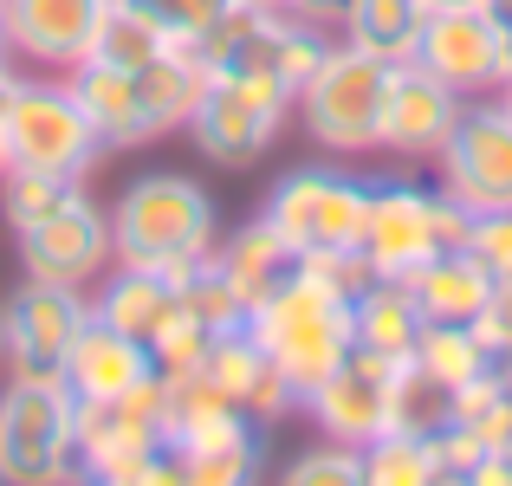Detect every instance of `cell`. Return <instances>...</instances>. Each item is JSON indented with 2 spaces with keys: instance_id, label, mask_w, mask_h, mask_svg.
I'll list each match as a JSON object with an SVG mask.
<instances>
[{
  "instance_id": "6da1fadb",
  "label": "cell",
  "mask_w": 512,
  "mask_h": 486,
  "mask_svg": "<svg viewBox=\"0 0 512 486\" xmlns=\"http://www.w3.org/2000/svg\"><path fill=\"white\" fill-rule=\"evenodd\" d=\"M221 247L214 234V195L175 169H150L111 201V253L124 266H156L182 286L208 253Z\"/></svg>"
},
{
  "instance_id": "7a4b0ae2",
  "label": "cell",
  "mask_w": 512,
  "mask_h": 486,
  "mask_svg": "<svg viewBox=\"0 0 512 486\" xmlns=\"http://www.w3.org/2000/svg\"><path fill=\"white\" fill-rule=\"evenodd\" d=\"M253 344L273 357V370L292 383V396H312L331 370L344 363V350L357 344L350 331V299L331 286H318L312 273H292L279 292H266L260 305L247 312Z\"/></svg>"
},
{
  "instance_id": "3957f363",
  "label": "cell",
  "mask_w": 512,
  "mask_h": 486,
  "mask_svg": "<svg viewBox=\"0 0 512 486\" xmlns=\"http://www.w3.org/2000/svg\"><path fill=\"white\" fill-rule=\"evenodd\" d=\"M169 428V376H143L137 389L111 402H78V474L117 480V486H156L182 480V461L163 441Z\"/></svg>"
},
{
  "instance_id": "277c9868",
  "label": "cell",
  "mask_w": 512,
  "mask_h": 486,
  "mask_svg": "<svg viewBox=\"0 0 512 486\" xmlns=\"http://www.w3.org/2000/svg\"><path fill=\"white\" fill-rule=\"evenodd\" d=\"M389 72L396 59H376V52L350 46V39H331L325 65L299 85L292 111L305 117L318 150H338V156H363V150H383V98H389Z\"/></svg>"
},
{
  "instance_id": "5b68a950",
  "label": "cell",
  "mask_w": 512,
  "mask_h": 486,
  "mask_svg": "<svg viewBox=\"0 0 512 486\" xmlns=\"http://www.w3.org/2000/svg\"><path fill=\"white\" fill-rule=\"evenodd\" d=\"M474 214L441 188H415V182H383L370 188V214H363V266L376 279H409L415 266H428L435 253L467 247Z\"/></svg>"
},
{
  "instance_id": "8992f818",
  "label": "cell",
  "mask_w": 512,
  "mask_h": 486,
  "mask_svg": "<svg viewBox=\"0 0 512 486\" xmlns=\"http://www.w3.org/2000/svg\"><path fill=\"white\" fill-rule=\"evenodd\" d=\"M98 156H104V137L85 117V104L72 98L65 72L59 78H13V91H7V169H46V175L85 182Z\"/></svg>"
},
{
  "instance_id": "52a82bcc",
  "label": "cell",
  "mask_w": 512,
  "mask_h": 486,
  "mask_svg": "<svg viewBox=\"0 0 512 486\" xmlns=\"http://www.w3.org/2000/svg\"><path fill=\"white\" fill-rule=\"evenodd\" d=\"M78 474V396L65 383H20L0 389V480L7 486H52Z\"/></svg>"
},
{
  "instance_id": "ba28073f",
  "label": "cell",
  "mask_w": 512,
  "mask_h": 486,
  "mask_svg": "<svg viewBox=\"0 0 512 486\" xmlns=\"http://www.w3.org/2000/svg\"><path fill=\"white\" fill-rule=\"evenodd\" d=\"M91 299L78 286H52V279H26L7 305H0V363L20 383H65V357L72 337L85 331Z\"/></svg>"
},
{
  "instance_id": "9c48e42d",
  "label": "cell",
  "mask_w": 512,
  "mask_h": 486,
  "mask_svg": "<svg viewBox=\"0 0 512 486\" xmlns=\"http://www.w3.org/2000/svg\"><path fill=\"white\" fill-rule=\"evenodd\" d=\"M13 247H20L26 279H52V286H78L85 292L98 273H111V214L85 195V182L65 188L59 208H46L39 221L13 227Z\"/></svg>"
},
{
  "instance_id": "30bf717a",
  "label": "cell",
  "mask_w": 512,
  "mask_h": 486,
  "mask_svg": "<svg viewBox=\"0 0 512 486\" xmlns=\"http://www.w3.org/2000/svg\"><path fill=\"white\" fill-rule=\"evenodd\" d=\"M260 214L292 240V253H357L370 188L338 169H292L279 175V188L266 195Z\"/></svg>"
},
{
  "instance_id": "8fae6325",
  "label": "cell",
  "mask_w": 512,
  "mask_h": 486,
  "mask_svg": "<svg viewBox=\"0 0 512 486\" xmlns=\"http://www.w3.org/2000/svg\"><path fill=\"white\" fill-rule=\"evenodd\" d=\"M396 389H402V363L396 357H376V350L350 344L344 363L299 402V409L318 422L325 441L363 448V441H376L383 428H396Z\"/></svg>"
},
{
  "instance_id": "7c38bea8",
  "label": "cell",
  "mask_w": 512,
  "mask_h": 486,
  "mask_svg": "<svg viewBox=\"0 0 512 486\" xmlns=\"http://www.w3.org/2000/svg\"><path fill=\"white\" fill-rule=\"evenodd\" d=\"M435 162H441V195H454L467 214L512 208V117L500 104H461Z\"/></svg>"
},
{
  "instance_id": "4fadbf2b",
  "label": "cell",
  "mask_w": 512,
  "mask_h": 486,
  "mask_svg": "<svg viewBox=\"0 0 512 486\" xmlns=\"http://www.w3.org/2000/svg\"><path fill=\"white\" fill-rule=\"evenodd\" d=\"M279 124H286V104L260 98V91L234 85V78H208L182 130L195 137V150L208 162H221V169H253V162L279 143Z\"/></svg>"
},
{
  "instance_id": "5bb4252c",
  "label": "cell",
  "mask_w": 512,
  "mask_h": 486,
  "mask_svg": "<svg viewBox=\"0 0 512 486\" xmlns=\"http://www.w3.org/2000/svg\"><path fill=\"white\" fill-rule=\"evenodd\" d=\"M415 65H428L461 98L500 91L506 59H500V33H493L487 7H435L422 20V39H415Z\"/></svg>"
},
{
  "instance_id": "9a60e30c",
  "label": "cell",
  "mask_w": 512,
  "mask_h": 486,
  "mask_svg": "<svg viewBox=\"0 0 512 486\" xmlns=\"http://www.w3.org/2000/svg\"><path fill=\"white\" fill-rule=\"evenodd\" d=\"M104 7L111 0H7V59L39 65V72H72L91 52V33H98Z\"/></svg>"
},
{
  "instance_id": "2e32d148",
  "label": "cell",
  "mask_w": 512,
  "mask_h": 486,
  "mask_svg": "<svg viewBox=\"0 0 512 486\" xmlns=\"http://www.w3.org/2000/svg\"><path fill=\"white\" fill-rule=\"evenodd\" d=\"M461 104L467 98L454 85H441L428 65L402 59L396 72H389V98H383V150H396V156H441V143H448Z\"/></svg>"
},
{
  "instance_id": "e0dca14e",
  "label": "cell",
  "mask_w": 512,
  "mask_h": 486,
  "mask_svg": "<svg viewBox=\"0 0 512 486\" xmlns=\"http://www.w3.org/2000/svg\"><path fill=\"white\" fill-rule=\"evenodd\" d=\"M201 376H208L214 389H227V396L240 402V409L253 415V422H279V415L299 409V396H292V383L273 370V357H266L260 344H253L247 324H234V331H221L208 344V363H201Z\"/></svg>"
},
{
  "instance_id": "ac0fdd59",
  "label": "cell",
  "mask_w": 512,
  "mask_h": 486,
  "mask_svg": "<svg viewBox=\"0 0 512 486\" xmlns=\"http://www.w3.org/2000/svg\"><path fill=\"white\" fill-rule=\"evenodd\" d=\"M143 376H156V357L143 337L111 331L104 318H85V331L72 337V357H65V389L78 402H111L124 389H137Z\"/></svg>"
},
{
  "instance_id": "d6986e66",
  "label": "cell",
  "mask_w": 512,
  "mask_h": 486,
  "mask_svg": "<svg viewBox=\"0 0 512 486\" xmlns=\"http://www.w3.org/2000/svg\"><path fill=\"white\" fill-rule=\"evenodd\" d=\"M253 415L240 409L227 389H214L208 376H169V428H163V441H169V454L182 461V454H201V448H221V441H240V435H253Z\"/></svg>"
},
{
  "instance_id": "ffe728a7",
  "label": "cell",
  "mask_w": 512,
  "mask_h": 486,
  "mask_svg": "<svg viewBox=\"0 0 512 486\" xmlns=\"http://www.w3.org/2000/svg\"><path fill=\"white\" fill-rule=\"evenodd\" d=\"M214 266H221V279L234 286V299L253 312L266 292H279L292 273H299V253H292V240L279 234L266 214H253L240 234H227L221 247H214Z\"/></svg>"
},
{
  "instance_id": "44dd1931",
  "label": "cell",
  "mask_w": 512,
  "mask_h": 486,
  "mask_svg": "<svg viewBox=\"0 0 512 486\" xmlns=\"http://www.w3.org/2000/svg\"><path fill=\"white\" fill-rule=\"evenodd\" d=\"M493 286H500V279L467 247H448V253H435L428 266L409 273V292H415V305H422L428 324H480V312L493 305Z\"/></svg>"
},
{
  "instance_id": "7402d4cb",
  "label": "cell",
  "mask_w": 512,
  "mask_h": 486,
  "mask_svg": "<svg viewBox=\"0 0 512 486\" xmlns=\"http://www.w3.org/2000/svg\"><path fill=\"white\" fill-rule=\"evenodd\" d=\"M65 85H72V98L85 104V117L98 124L104 150H143L150 137V124H143V104H137V78L117 72V65H98V59H78L72 72H65Z\"/></svg>"
},
{
  "instance_id": "603a6c76",
  "label": "cell",
  "mask_w": 512,
  "mask_h": 486,
  "mask_svg": "<svg viewBox=\"0 0 512 486\" xmlns=\"http://www.w3.org/2000/svg\"><path fill=\"white\" fill-rule=\"evenodd\" d=\"M422 324H428V318H422V305H415L409 279H376V273H370V279L357 286V299H350V331H357V344L376 350V357L409 363Z\"/></svg>"
},
{
  "instance_id": "cb8c5ba5",
  "label": "cell",
  "mask_w": 512,
  "mask_h": 486,
  "mask_svg": "<svg viewBox=\"0 0 512 486\" xmlns=\"http://www.w3.org/2000/svg\"><path fill=\"white\" fill-rule=\"evenodd\" d=\"M175 312V279L156 273V266H124L117 260V273L104 279L98 273V299H91V318H104L111 331L124 337H143L150 344L156 331H163V318Z\"/></svg>"
},
{
  "instance_id": "d4e9b609",
  "label": "cell",
  "mask_w": 512,
  "mask_h": 486,
  "mask_svg": "<svg viewBox=\"0 0 512 486\" xmlns=\"http://www.w3.org/2000/svg\"><path fill=\"white\" fill-rule=\"evenodd\" d=\"M130 78H137V104H143V124H150V137H169V130L188 124L201 85H208V65H201L195 46H163L150 65H137Z\"/></svg>"
},
{
  "instance_id": "484cf974",
  "label": "cell",
  "mask_w": 512,
  "mask_h": 486,
  "mask_svg": "<svg viewBox=\"0 0 512 486\" xmlns=\"http://www.w3.org/2000/svg\"><path fill=\"white\" fill-rule=\"evenodd\" d=\"M422 20H428L422 0H344V13H338V26H344L350 46L376 52V59H396V65L415 59Z\"/></svg>"
},
{
  "instance_id": "4316f807",
  "label": "cell",
  "mask_w": 512,
  "mask_h": 486,
  "mask_svg": "<svg viewBox=\"0 0 512 486\" xmlns=\"http://www.w3.org/2000/svg\"><path fill=\"white\" fill-rule=\"evenodd\" d=\"M409 363L428 376V383L461 389V383H474V376L493 370V350L480 344L474 324H422V337H415Z\"/></svg>"
},
{
  "instance_id": "83f0119b",
  "label": "cell",
  "mask_w": 512,
  "mask_h": 486,
  "mask_svg": "<svg viewBox=\"0 0 512 486\" xmlns=\"http://www.w3.org/2000/svg\"><path fill=\"white\" fill-rule=\"evenodd\" d=\"M163 46H175V39L137 7V0H111V7H104V20H98V33H91V52H85V59L117 65V72H137V65H150Z\"/></svg>"
},
{
  "instance_id": "f1b7e54d",
  "label": "cell",
  "mask_w": 512,
  "mask_h": 486,
  "mask_svg": "<svg viewBox=\"0 0 512 486\" xmlns=\"http://www.w3.org/2000/svg\"><path fill=\"white\" fill-rule=\"evenodd\" d=\"M363 480L370 486H428L441 480L435 467V448H428V435H415V428H383L376 441H363Z\"/></svg>"
},
{
  "instance_id": "f546056e",
  "label": "cell",
  "mask_w": 512,
  "mask_h": 486,
  "mask_svg": "<svg viewBox=\"0 0 512 486\" xmlns=\"http://www.w3.org/2000/svg\"><path fill=\"white\" fill-rule=\"evenodd\" d=\"M448 422L454 428H467V435L480 441V448H493L500 454L506 448V435H512V396H506V383L500 376H474V383H461L448 396Z\"/></svg>"
},
{
  "instance_id": "4dcf8cb0",
  "label": "cell",
  "mask_w": 512,
  "mask_h": 486,
  "mask_svg": "<svg viewBox=\"0 0 512 486\" xmlns=\"http://www.w3.org/2000/svg\"><path fill=\"white\" fill-rule=\"evenodd\" d=\"M260 467H266L260 428H253V435H240V441H221V448L182 454V480H188V486H247Z\"/></svg>"
},
{
  "instance_id": "1f68e13d",
  "label": "cell",
  "mask_w": 512,
  "mask_h": 486,
  "mask_svg": "<svg viewBox=\"0 0 512 486\" xmlns=\"http://www.w3.org/2000/svg\"><path fill=\"white\" fill-rule=\"evenodd\" d=\"M175 305H182L188 318H201L214 337H221V331H234V324H247V305H240V299H234V286L221 279L214 253H208V260H201L195 273L182 279V286H175Z\"/></svg>"
},
{
  "instance_id": "d6a6232c",
  "label": "cell",
  "mask_w": 512,
  "mask_h": 486,
  "mask_svg": "<svg viewBox=\"0 0 512 486\" xmlns=\"http://www.w3.org/2000/svg\"><path fill=\"white\" fill-rule=\"evenodd\" d=\"M208 344H214V331L175 305V312L163 318V331L150 337V357H156V370H163V376H195L201 363H208Z\"/></svg>"
},
{
  "instance_id": "836d02e7",
  "label": "cell",
  "mask_w": 512,
  "mask_h": 486,
  "mask_svg": "<svg viewBox=\"0 0 512 486\" xmlns=\"http://www.w3.org/2000/svg\"><path fill=\"white\" fill-rule=\"evenodd\" d=\"M137 7L163 26L175 46H201V39L214 33V20H221L234 0H137Z\"/></svg>"
},
{
  "instance_id": "e575fe53",
  "label": "cell",
  "mask_w": 512,
  "mask_h": 486,
  "mask_svg": "<svg viewBox=\"0 0 512 486\" xmlns=\"http://www.w3.org/2000/svg\"><path fill=\"white\" fill-rule=\"evenodd\" d=\"M286 486H363V454L344 441H325L286 467Z\"/></svg>"
},
{
  "instance_id": "d590c367",
  "label": "cell",
  "mask_w": 512,
  "mask_h": 486,
  "mask_svg": "<svg viewBox=\"0 0 512 486\" xmlns=\"http://www.w3.org/2000/svg\"><path fill=\"white\" fill-rule=\"evenodd\" d=\"M467 253H474L493 279H512V208L474 214V227H467Z\"/></svg>"
},
{
  "instance_id": "8d00e7d4",
  "label": "cell",
  "mask_w": 512,
  "mask_h": 486,
  "mask_svg": "<svg viewBox=\"0 0 512 486\" xmlns=\"http://www.w3.org/2000/svg\"><path fill=\"white\" fill-rule=\"evenodd\" d=\"M474 331H480V344H487V350L512 344V279H500V286H493V305L480 312Z\"/></svg>"
},
{
  "instance_id": "74e56055",
  "label": "cell",
  "mask_w": 512,
  "mask_h": 486,
  "mask_svg": "<svg viewBox=\"0 0 512 486\" xmlns=\"http://www.w3.org/2000/svg\"><path fill=\"white\" fill-rule=\"evenodd\" d=\"M273 13H292V20H312V26H331L344 13V0H260Z\"/></svg>"
},
{
  "instance_id": "f35d334b",
  "label": "cell",
  "mask_w": 512,
  "mask_h": 486,
  "mask_svg": "<svg viewBox=\"0 0 512 486\" xmlns=\"http://www.w3.org/2000/svg\"><path fill=\"white\" fill-rule=\"evenodd\" d=\"M487 20L500 33V59H506V78H512V0H487Z\"/></svg>"
},
{
  "instance_id": "ab89813d",
  "label": "cell",
  "mask_w": 512,
  "mask_h": 486,
  "mask_svg": "<svg viewBox=\"0 0 512 486\" xmlns=\"http://www.w3.org/2000/svg\"><path fill=\"white\" fill-rule=\"evenodd\" d=\"M7 91H13V72L0 59V169H7Z\"/></svg>"
},
{
  "instance_id": "60d3db41",
  "label": "cell",
  "mask_w": 512,
  "mask_h": 486,
  "mask_svg": "<svg viewBox=\"0 0 512 486\" xmlns=\"http://www.w3.org/2000/svg\"><path fill=\"white\" fill-rule=\"evenodd\" d=\"M493 376H500V383H506V396H512V344L493 350Z\"/></svg>"
},
{
  "instance_id": "b9f144b4",
  "label": "cell",
  "mask_w": 512,
  "mask_h": 486,
  "mask_svg": "<svg viewBox=\"0 0 512 486\" xmlns=\"http://www.w3.org/2000/svg\"><path fill=\"white\" fill-rule=\"evenodd\" d=\"M422 7L435 13V7H487V0H422Z\"/></svg>"
},
{
  "instance_id": "7bdbcfd3",
  "label": "cell",
  "mask_w": 512,
  "mask_h": 486,
  "mask_svg": "<svg viewBox=\"0 0 512 486\" xmlns=\"http://www.w3.org/2000/svg\"><path fill=\"white\" fill-rule=\"evenodd\" d=\"M500 111L512 117V78H500Z\"/></svg>"
},
{
  "instance_id": "ee69618b",
  "label": "cell",
  "mask_w": 512,
  "mask_h": 486,
  "mask_svg": "<svg viewBox=\"0 0 512 486\" xmlns=\"http://www.w3.org/2000/svg\"><path fill=\"white\" fill-rule=\"evenodd\" d=\"M0 20H7V0H0ZM0 59H7V33H0Z\"/></svg>"
}]
</instances>
